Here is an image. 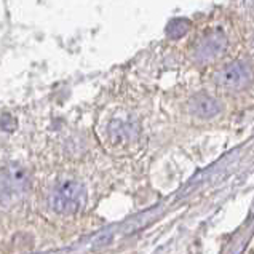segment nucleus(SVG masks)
<instances>
[{
    "label": "nucleus",
    "mask_w": 254,
    "mask_h": 254,
    "mask_svg": "<svg viewBox=\"0 0 254 254\" xmlns=\"http://www.w3.org/2000/svg\"><path fill=\"white\" fill-rule=\"evenodd\" d=\"M86 197L85 187L78 181L64 179L58 183L48 197V206L56 214L69 216L77 213Z\"/></svg>",
    "instance_id": "1"
},
{
    "label": "nucleus",
    "mask_w": 254,
    "mask_h": 254,
    "mask_svg": "<svg viewBox=\"0 0 254 254\" xmlns=\"http://www.w3.org/2000/svg\"><path fill=\"white\" fill-rule=\"evenodd\" d=\"M214 82L227 91H243L254 82V67L248 61H232L216 72Z\"/></svg>",
    "instance_id": "2"
},
{
    "label": "nucleus",
    "mask_w": 254,
    "mask_h": 254,
    "mask_svg": "<svg viewBox=\"0 0 254 254\" xmlns=\"http://www.w3.org/2000/svg\"><path fill=\"white\" fill-rule=\"evenodd\" d=\"M31 187L27 170L19 163H8L2 171V200L5 205H13L26 197Z\"/></svg>",
    "instance_id": "3"
},
{
    "label": "nucleus",
    "mask_w": 254,
    "mask_h": 254,
    "mask_svg": "<svg viewBox=\"0 0 254 254\" xmlns=\"http://www.w3.org/2000/svg\"><path fill=\"white\" fill-rule=\"evenodd\" d=\"M227 47V39L224 37V34L219 31H213L205 34L203 37L197 42V45L193 48V58L195 61L200 64H208L217 60L222 52Z\"/></svg>",
    "instance_id": "4"
},
{
    "label": "nucleus",
    "mask_w": 254,
    "mask_h": 254,
    "mask_svg": "<svg viewBox=\"0 0 254 254\" xmlns=\"http://www.w3.org/2000/svg\"><path fill=\"white\" fill-rule=\"evenodd\" d=\"M189 111H190L192 115L201 120H209L221 114L222 104L219 99H216L211 94L198 93L189 101Z\"/></svg>",
    "instance_id": "5"
},
{
    "label": "nucleus",
    "mask_w": 254,
    "mask_h": 254,
    "mask_svg": "<svg viewBox=\"0 0 254 254\" xmlns=\"http://www.w3.org/2000/svg\"><path fill=\"white\" fill-rule=\"evenodd\" d=\"M111 134L115 139H122V141H127L131 133H129V128L125 125L123 122H114L111 125Z\"/></svg>",
    "instance_id": "6"
},
{
    "label": "nucleus",
    "mask_w": 254,
    "mask_h": 254,
    "mask_svg": "<svg viewBox=\"0 0 254 254\" xmlns=\"http://www.w3.org/2000/svg\"><path fill=\"white\" fill-rule=\"evenodd\" d=\"M2 128H3V131H13L14 128H16V120H14L11 115L8 114H3V117H2Z\"/></svg>",
    "instance_id": "7"
}]
</instances>
